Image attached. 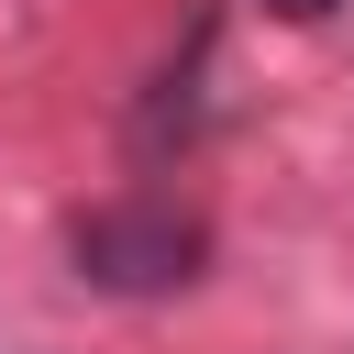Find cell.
<instances>
[{"mask_svg": "<svg viewBox=\"0 0 354 354\" xmlns=\"http://www.w3.org/2000/svg\"><path fill=\"white\" fill-rule=\"evenodd\" d=\"M66 266H77V288H100V299H177V288L210 266V221L177 210V199H100V210L66 232Z\"/></svg>", "mask_w": 354, "mask_h": 354, "instance_id": "6da1fadb", "label": "cell"}, {"mask_svg": "<svg viewBox=\"0 0 354 354\" xmlns=\"http://www.w3.org/2000/svg\"><path fill=\"white\" fill-rule=\"evenodd\" d=\"M266 11H277V22H332L343 0H266Z\"/></svg>", "mask_w": 354, "mask_h": 354, "instance_id": "7a4b0ae2", "label": "cell"}]
</instances>
